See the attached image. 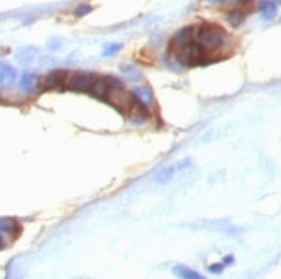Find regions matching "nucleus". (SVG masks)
Returning <instances> with one entry per match:
<instances>
[{
  "label": "nucleus",
  "mask_w": 281,
  "mask_h": 279,
  "mask_svg": "<svg viewBox=\"0 0 281 279\" xmlns=\"http://www.w3.org/2000/svg\"><path fill=\"white\" fill-rule=\"evenodd\" d=\"M195 38L204 48V52H219L230 43L226 31L216 24H204L200 28H195Z\"/></svg>",
  "instance_id": "obj_1"
},
{
  "label": "nucleus",
  "mask_w": 281,
  "mask_h": 279,
  "mask_svg": "<svg viewBox=\"0 0 281 279\" xmlns=\"http://www.w3.org/2000/svg\"><path fill=\"white\" fill-rule=\"evenodd\" d=\"M176 60H178L179 66L183 67H193V66H200V64H205V52L204 48L200 47L198 41H190L188 45H185L183 48H179L178 54L174 55Z\"/></svg>",
  "instance_id": "obj_2"
},
{
  "label": "nucleus",
  "mask_w": 281,
  "mask_h": 279,
  "mask_svg": "<svg viewBox=\"0 0 281 279\" xmlns=\"http://www.w3.org/2000/svg\"><path fill=\"white\" fill-rule=\"evenodd\" d=\"M97 80L95 73H85V71H80V73H73L69 78H67L66 85L69 90L73 92H88L92 83Z\"/></svg>",
  "instance_id": "obj_3"
},
{
  "label": "nucleus",
  "mask_w": 281,
  "mask_h": 279,
  "mask_svg": "<svg viewBox=\"0 0 281 279\" xmlns=\"http://www.w3.org/2000/svg\"><path fill=\"white\" fill-rule=\"evenodd\" d=\"M111 88H112L111 78H99L97 76V80L92 83V86H90L88 93L92 97H95V99H99V100H107L109 93H111Z\"/></svg>",
  "instance_id": "obj_4"
},
{
  "label": "nucleus",
  "mask_w": 281,
  "mask_h": 279,
  "mask_svg": "<svg viewBox=\"0 0 281 279\" xmlns=\"http://www.w3.org/2000/svg\"><path fill=\"white\" fill-rule=\"evenodd\" d=\"M131 95H133V99L137 102H140L141 105H145V107H152L153 105V93H152V88L147 85H140V86H135L133 92H131Z\"/></svg>",
  "instance_id": "obj_5"
},
{
  "label": "nucleus",
  "mask_w": 281,
  "mask_h": 279,
  "mask_svg": "<svg viewBox=\"0 0 281 279\" xmlns=\"http://www.w3.org/2000/svg\"><path fill=\"white\" fill-rule=\"evenodd\" d=\"M195 40V28L193 26H186V28L179 29L178 33L174 35V38L171 40V45H173L174 48H183L185 45H188L190 41Z\"/></svg>",
  "instance_id": "obj_6"
},
{
  "label": "nucleus",
  "mask_w": 281,
  "mask_h": 279,
  "mask_svg": "<svg viewBox=\"0 0 281 279\" xmlns=\"http://www.w3.org/2000/svg\"><path fill=\"white\" fill-rule=\"evenodd\" d=\"M67 81V71L64 69H54L47 74L45 78V85L47 88H62Z\"/></svg>",
  "instance_id": "obj_7"
},
{
  "label": "nucleus",
  "mask_w": 281,
  "mask_h": 279,
  "mask_svg": "<svg viewBox=\"0 0 281 279\" xmlns=\"http://www.w3.org/2000/svg\"><path fill=\"white\" fill-rule=\"evenodd\" d=\"M128 112H130L131 123H143V121L148 118V109L137 100L133 102V105H131V109Z\"/></svg>",
  "instance_id": "obj_8"
},
{
  "label": "nucleus",
  "mask_w": 281,
  "mask_h": 279,
  "mask_svg": "<svg viewBox=\"0 0 281 279\" xmlns=\"http://www.w3.org/2000/svg\"><path fill=\"white\" fill-rule=\"evenodd\" d=\"M38 85H40V80H38V76H36L35 73H26V74H22V78H21V90H24L26 93L36 92Z\"/></svg>",
  "instance_id": "obj_9"
},
{
  "label": "nucleus",
  "mask_w": 281,
  "mask_h": 279,
  "mask_svg": "<svg viewBox=\"0 0 281 279\" xmlns=\"http://www.w3.org/2000/svg\"><path fill=\"white\" fill-rule=\"evenodd\" d=\"M16 80V71L14 67L7 66V64H0V85L10 86Z\"/></svg>",
  "instance_id": "obj_10"
},
{
  "label": "nucleus",
  "mask_w": 281,
  "mask_h": 279,
  "mask_svg": "<svg viewBox=\"0 0 281 279\" xmlns=\"http://www.w3.org/2000/svg\"><path fill=\"white\" fill-rule=\"evenodd\" d=\"M259 9H261L262 17H264L266 21L273 19V17L276 16V2L275 0H261Z\"/></svg>",
  "instance_id": "obj_11"
},
{
  "label": "nucleus",
  "mask_w": 281,
  "mask_h": 279,
  "mask_svg": "<svg viewBox=\"0 0 281 279\" xmlns=\"http://www.w3.org/2000/svg\"><path fill=\"white\" fill-rule=\"evenodd\" d=\"M226 21L230 22V26H233V28H238V26L242 24L243 21H245V12H243L242 9L230 10V12L226 14Z\"/></svg>",
  "instance_id": "obj_12"
},
{
  "label": "nucleus",
  "mask_w": 281,
  "mask_h": 279,
  "mask_svg": "<svg viewBox=\"0 0 281 279\" xmlns=\"http://www.w3.org/2000/svg\"><path fill=\"white\" fill-rule=\"evenodd\" d=\"M174 274L179 279H204L198 273H195V271L188 269V267H183V266L174 267Z\"/></svg>",
  "instance_id": "obj_13"
},
{
  "label": "nucleus",
  "mask_w": 281,
  "mask_h": 279,
  "mask_svg": "<svg viewBox=\"0 0 281 279\" xmlns=\"http://www.w3.org/2000/svg\"><path fill=\"white\" fill-rule=\"evenodd\" d=\"M0 231L16 235V233L19 231V226H17V222L12 219H0Z\"/></svg>",
  "instance_id": "obj_14"
},
{
  "label": "nucleus",
  "mask_w": 281,
  "mask_h": 279,
  "mask_svg": "<svg viewBox=\"0 0 281 279\" xmlns=\"http://www.w3.org/2000/svg\"><path fill=\"white\" fill-rule=\"evenodd\" d=\"M123 48V43H112V45H106L104 47V55H114L118 54L119 50Z\"/></svg>",
  "instance_id": "obj_15"
},
{
  "label": "nucleus",
  "mask_w": 281,
  "mask_h": 279,
  "mask_svg": "<svg viewBox=\"0 0 281 279\" xmlns=\"http://www.w3.org/2000/svg\"><path fill=\"white\" fill-rule=\"evenodd\" d=\"M92 12V5H87V3H83V5H78L76 10H74V14H76L78 17H83L87 16V14Z\"/></svg>",
  "instance_id": "obj_16"
},
{
  "label": "nucleus",
  "mask_w": 281,
  "mask_h": 279,
  "mask_svg": "<svg viewBox=\"0 0 281 279\" xmlns=\"http://www.w3.org/2000/svg\"><path fill=\"white\" fill-rule=\"evenodd\" d=\"M171 174H173V169H166V171H162V172H159V174H157V179L167 181L171 178Z\"/></svg>",
  "instance_id": "obj_17"
},
{
  "label": "nucleus",
  "mask_w": 281,
  "mask_h": 279,
  "mask_svg": "<svg viewBox=\"0 0 281 279\" xmlns=\"http://www.w3.org/2000/svg\"><path fill=\"white\" fill-rule=\"evenodd\" d=\"M223 264H217V266H211L209 267V271H211V273H221V271H223Z\"/></svg>",
  "instance_id": "obj_18"
},
{
  "label": "nucleus",
  "mask_w": 281,
  "mask_h": 279,
  "mask_svg": "<svg viewBox=\"0 0 281 279\" xmlns=\"http://www.w3.org/2000/svg\"><path fill=\"white\" fill-rule=\"evenodd\" d=\"M233 262H235V257H231V255H228V257L223 259V266H231Z\"/></svg>",
  "instance_id": "obj_19"
},
{
  "label": "nucleus",
  "mask_w": 281,
  "mask_h": 279,
  "mask_svg": "<svg viewBox=\"0 0 281 279\" xmlns=\"http://www.w3.org/2000/svg\"><path fill=\"white\" fill-rule=\"evenodd\" d=\"M249 0H226V3H231V5H242V3H247Z\"/></svg>",
  "instance_id": "obj_20"
},
{
  "label": "nucleus",
  "mask_w": 281,
  "mask_h": 279,
  "mask_svg": "<svg viewBox=\"0 0 281 279\" xmlns=\"http://www.w3.org/2000/svg\"><path fill=\"white\" fill-rule=\"evenodd\" d=\"M209 3H226V0H207Z\"/></svg>",
  "instance_id": "obj_21"
},
{
  "label": "nucleus",
  "mask_w": 281,
  "mask_h": 279,
  "mask_svg": "<svg viewBox=\"0 0 281 279\" xmlns=\"http://www.w3.org/2000/svg\"><path fill=\"white\" fill-rule=\"evenodd\" d=\"M2 247H3V240L0 238V248H2Z\"/></svg>",
  "instance_id": "obj_22"
},
{
  "label": "nucleus",
  "mask_w": 281,
  "mask_h": 279,
  "mask_svg": "<svg viewBox=\"0 0 281 279\" xmlns=\"http://www.w3.org/2000/svg\"><path fill=\"white\" fill-rule=\"evenodd\" d=\"M278 3H281V0H278Z\"/></svg>",
  "instance_id": "obj_23"
}]
</instances>
